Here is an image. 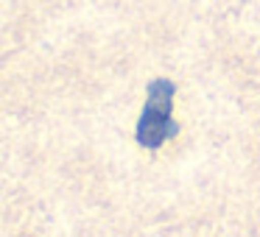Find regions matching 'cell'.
I'll return each instance as SVG.
<instances>
[{
  "instance_id": "6da1fadb",
  "label": "cell",
  "mask_w": 260,
  "mask_h": 237,
  "mask_svg": "<svg viewBox=\"0 0 260 237\" xmlns=\"http://www.w3.org/2000/svg\"><path fill=\"white\" fill-rule=\"evenodd\" d=\"M174 106V84L168 78H157L148 87V103L143 109V117L137 123V140L146 148H157L165 137L176 131V123L171 120Z\"/></svg>"
}]
</instances>
